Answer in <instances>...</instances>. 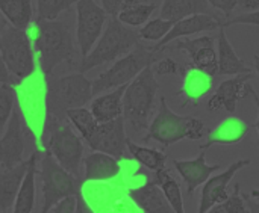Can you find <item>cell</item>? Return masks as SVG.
I'll return each mask as SVG.
<instances>
[{
  "label": "cell",
  "instance_id": "cell-1",
  "mask_svg": "<svg viewBox=\"0 0 259 213\" xmlns=\"http://www.w3.org/2000/svg\"><path fill=\"white\" fill-rule=\"evenodd\" d=\"M33 39L39 53V65L46 76L62 62L73 64L79 48L68 20H35Z\"/></svg>",
  "mask_w": 259,
  "mask_h": 213
},
{
  "label": "cell",
  "instance_id": "cell-2",
  "mask_svg": "<svg viewBox=\"0 0 259 213\" xmlns=\"http://www.w3.org/2000/svg\"><path fill=\"white\" fill-rule=\"evenodd\" d=\"M138 42V30L123 24L121 21H118L117 17H109L102 35L99 36L93 48L88 51V55L82 58L79 71L85 73L94 67L112 62L129 53Z\"/></svg>",
  "mask_w": 259,
  "mask_h": 213
},
{
  "label": "cell",
  "instance_id": "cell-3",
  "mask_svg": "<svg viewBox=\"0 0 259 213\" xmlns=\"http://www.w3.org/2000/svg\"><path fill=\"white\" fill-rule=\"evenodd\" d=\"M205 135V123L200 118L184 117L173 112L165 97L159 98L158 114L152 120L150 126H147V135L144 141H155L164 147H170L171 144L181 142L184 139L199 141Z\"/></svg>",
  "mask_w": 259,
  "mask_h": 213
},
{
  "label": "cell",
  "instance_id": "cell-4",
  "mask_svg": "<svg viewBox=\"0 0 259 213\" xmlns=\"http://www.w3.org/2000/svg\"><path fill=\"white\" fill-rule=\"evenodd\" d=\"M159 89L156 76L152 67L140 71L127 85L123 92V118L127 120L135 130L147 129L150 115L155 108V98Z\"/></svg>",
  "mask_w": 259,
  "mask_h": 213
},
{
  "label": "cell",
  "instance_id": "cell-5",
  "mask_svg": "<svg viewBox=\"0 0 259 213\" xmlns=\"http://www.w3.org/2000/svg\"><path fill=\"white\" fill-rule=\"evenodd\" d=\"M93 98V88L90 79L83 73H73L58 77L49 83L47 106L49 117L58 120L65 118L68 109L83 108Z\"/></svg>",
  "mask_w": 259,
  "mask_h": 213
},
{
  "label": "cell",
  "instance_id": "cell-6",
  "mask_svg": "<svg viewBox=\"0 0 259 213\" xmlns=\"http://www.w3.org/2000/svg\"><path fill=\"white\" fill-rule=\"evenodd\" d=\"M156 55L158 53H153L144 44L138 42L129 53L118 58L112 67H109L106 71L100 73L91 82L93 95H99L103 91L114 89L121 85H127L140 71H143L146 67H149L155 61H158Z\"/></svg>",
  "mask_w": 259,
  "mask_h": 213
},
{
  "label": "cell",
  "instance_id": "cell-7",
  "mask_svg": "<svg viewBox=\"0 0 259 213\" xmlns=\"http://www.w3.org/2000/svg\"><path fill=\"white\" fill-rule=\"evenodd\" d=\"M46 130L49 133V153L67 173L73 177L79 176V167L83 156L82 139L73 132L71 126L55 117H47Z\"/></svg>",
  "mask_w": 259,
  "mask_h": 213
},
{
  "label": "cell",
  "instance_id": "cell-8",
  "mask_svg": "<svg viewBox=\"0 0 259 213\" xmlns=\"http://www.w3.org/2000/svg\"><path fill=\"white\" fill-rule=\"evenodd\" d=\"M0 58L9 71L17 79L30 77L35 71L30 39L26 30L6 26L0 32Z\"/></svg>",
  "mask_w": 259,
  "mask_h": 213
},
{
  "label": "cell",
  "instance_id": "cell-9",
  "mask_svg": "<svg viewBox=\"0 0 259 213\" xmlns=\"http://www.w3.org/2000/svg\"><path fill=\"white\" fill-rule=\"evenodd\" d=\"M39 179H41V192H42V206L39 213H47L52 206L65 197H71L77 192L74 177L67 173L55 157L46 151H39Z\"/></svg>",
  "mask_w": 259,
  "mask_h": 213
},
{
  "label": "cell",
  "instance_id": "cell-10",
  "mask_svg": "<svg viewBox=\"0 0 259 213\" xmlns=\"http://www.w3.org/2000/svg\"><path fill=\"white\" fill-rule=\"evenodd\" d=\"M106 24V14L96 0L76 2V44L83 56L93 48Z\"/></svg>",
  "mask_w": 259,
  "mask_h": 213
},
{
  "label": "cell",
  "instance_id": "cell-11",
  "mask_svg": "<svg viewBox=\"0 0 259 213\" xmlns=\"http://www.w3.org/2000/svg\"><path fill=\"white\" fill-rule=\"evenodd\" d=\"M124 118L118 117L108 123H99L93 135L87 139L91 150L112 156L114 159L126 157V132Z\"/></svg>",
  "mask_w": 259,
  "mask_h": 213
},
{
  "label": "cell",
  "instance_id": "cell-12",
  "mask_svg": "<svg viewBox=\"0 0 259 213\" xmlns=\"http://www.w3.org/2000/svg\"><path fill=\"white\" fill-rule=\"evenodd\" d=\"M176 50H182L188 55L190 62L187 67L196 68L211 77L219 74L217 51L214 48V38L211 35H202L199 38H184L173 44Z\"/></svg>",
  "mask_w": 259,
  "mask_h": 213
},
{
  "label": "cell",
  "instance_id": "cell-13",
  "mask_svg": "<svg viewBox=\"0 0 259 213\" xmlns=\"http://www.w3.org/2000/svg\"><path fill=\"white\" fill-rule=\"evenodd\" d=\"M253 76L255 74L252 71V73L237 74L222 82L215 89V92L208 100V111L209 112L226 111L229 114L235 112L238 101L246 95H249V92H253L250 86V80L253 79Z\"/></svg>",
  "mask_w": 259,
  "mask_h": 213
},
{
  "label": "cell",
  "instance_id": "cell-14",
  "mask_svg": "<svg viewBox=\"0 0 259 213\" xmlns=\"http://www.w3.org/2000/svg\"><path fill=\"white\" fill-rule=\"evenodd\" d=\"M24 126L20 109L14 108L11 118L6 124V132L0 138V167L5 170L12 168L23 162L24 154Z\"/></svg>",
  "mask_w": 259,
  "mask_h": 213
},
{
  "label": "cell",
  "instance_id": "cell-15",
  "mask_svg": "<svg viewBox=\"0 0 259 213\" xmlns=\"http://www.w3.org/2000/svg\"><path fill=\"white\" fill-rule=\"evenodd\" d=\"M223 27V20L214 14H196V15H190L185 17L182 20H178L173 27L168 30V33L159 39L156 42V45L153 48H150L153 53H159L162 51L168 44H171L175 39L184 38V36H190L193 33H200V32H208V30H214V29H220Z\"/></svg>",
  "mask_w": 259,
  "mask_h": 213
},
{
  "label": "cell",
  "instance_id": "cell-16",
  "mask_svg": "<svg viewBox=\"0 0 259 213\" xmlns=\"http://www.w3.org/2000/svg\"><path fill=\"white\" fill-rule=\"evenodd\" d=\"M250 164L249 159H238L234 164H231L223 173L219 176H214L208 179L203 185L202 197H200V204H199V213H205L209 210L212 206L225 201L229 197V183L235 177L238 171L246 168Z\"/></svg>",
  "mask_w": 259,
  "mask_h": 213
},
{
  "label": "cell",
  "instance_id": "cell-17",
  "mask_svg": "<svg viewBox=\"0 0 259 213\" xmlns=\"http://www.w3.org/2000/svg\"><path fill=\"white\" fill-rule=\"evenodd\" d=\"M255 127L256 124H250L238 117H228L208 133L206 142L200 145V150H208L212 145H235Z\"/></svg>",
  "mask_w": 259,
  "mask_h": 213
},
{
  "label": "cell",
  "instance_id": "cell-18",
  "mask_svg": "<svg viewBox=\"0 0 259 213\" xmlns=\"http://www.w3.org/2000/svg\"><path fill=\"white\" fill-rule=\"evenodd\" d=\"M173 167L176 168V171L181 174V177L187 183V192L190 195H193V192L200 185H203L211 177L212 173L220 170V165L206 164L205 150H202V153L191 161H178V159L173 161Z\"/></svg>",
  "mask_w": 259,
  "mask_h": 213
},
{
  "label": "cell",
  "instance_id": "cell-19",
  "mask_svg": "<svg viewBox=\"0 0 259 213\" xmlns=\"http://www.w3.org/2000/svg\"><path fill=\"white\" fill-rule=\"evenodd\" d=\"M212 77L191 67H185L182 86L179 89V95L184 98V106L191 104L197 106L199 101L211 91Z\"/></svg>",
  "mask_w": 259,
  "mask_h": 213
},
{
  "label": "cell",
  "instance_id": "cell-20",
  "mask_svg": "<svg viewBox=\"0 0 259 213\" xmlns=\"http://www.w3.org/2000/svg\"><path fill=\"white\" fill-rule=\"evenodd\" d=\"M219 51H217V64H219V73L225 76H237L244 73H252V67L246 64L244 59H241L231 41L228 39L225 27H220L219 36Z\"/></svg>",
  "mask_w": 259,
  "mask_h": 213
},
{
  "label": "cell",
  "instance_id": "cell-21",
  "mask_svg": "<svg viewBox=\"0 0 259 213\" xmlns=\"http://www.w3.org/2000/svg\"><path fill=\"white\" fill-rule=\"evenodd\" d=\"M129 198L144 213H175L162 191L153 182L129 191Z\"/></svg>",
  "mask_w": 259,
  "mask_h": 213
},
{
  "label": "cell",
  "instance_id": "cell-22",
  "mask_svg": "<svg viewBox=\"0 0 259 213\" xmlns=\"http://www.w3.org/2000/svg\"><path fill=\"white\" fill-rule=\"evenodd\" d=\"M85 165V180L90 182H108L118 176L120 165L118 161L105 153L94 151L83 159Z\"/></svg>",
  "mask_w": 259,
  "mask_h": 213
},
{
  "label": "cell",
  "instance_id": "cell-23",
  "mask_svg": "<svg viewBox=\"0 0 259 213\" xmlns=\"http://www.w3.org/2000/svg\"><path fill=\"white\" fill-rule=\"evenodd\" d=\"M38 157L39 151L32 153L29 157V167L18 189V194L14 200V210L12 213H32L35 206V179L38 173Z\"/></svg>",
  "mask_w": 259,
  "mask_h": 213
},
{
  "label": "cell",
  "instance_id": "cell-24",
  "mask_svg": "<svg viewBox=\"0 0 259 213\" xmlns=\"http://www.w3.org/2000/svg\"><path fill=\"white\" fill-rule=\"evenodd\" d=\"M126 89V85H121L118 88H114L111 92H106L103 95H99L91 103V114L96 118L97 123H108L111 120H115L118 117H123V92Z\"/></svg>",
  "mask_w": 259,
  "mask_h": 213
},
{
  "label": "cell",
  "instance_id": "cell-25",
  "mask_svg": "<svg viewBox=\"0 0 259 213\" xmlns=\"http://www.w3.org/2000/svg\"><path fill=\"white\" fill-rule=\"evenodd\" d=\"M27 167H29V161H24L12 168L5 170V173L0 176V210L2 212H6L9 207H12L14 200L21 186V182L24 179V174L27 171Z\"/></svg>",
  "mask_w": 259,
  "mask_h": 213
},
{
  "label": "cell",
  "instance_id": "cell-26",
  "mask_svg": "<svg viewBox=\"0 0 259 213\" xmlns=\"http://www.w3.org/2000/svg\"><path fill=\"white\" fill-rule=\"evenodd\" d=\"M196 14H211L212 8L208 5L206 0H164L161 5V18L178 21L190 15Z\"/></svg>",
  "mask_w": 259,
  "mask_h": 213
},
{
  "label": "cell",
  "instance_id": "cell-27",
  "mask_svg": "<svg viewBox=\"0 0 259 213\" xmlns=\"http://www.w3.org/2000/svg\"><path fill=\"white\" fill-rule=\"evenodd\" d=\"M152 182L159 186V189L162 191L165 200L168 201V204L171 206L175 213H187L185 212V204H184L181 186L176 182V179L171 176V173H170V170L167 167L164 170L156 171L155 179Z\"/></svg>",
  "mask_w": 259,
  "mask_h": 213
},
{
  "label": "cell",
  "instance_id": "cell-28",
  "mask_svg": "<svg viewBox=\"0 0 259 213\" xmlns=\"http://www.w3.org/2000/svg\"><path fill=\"white\" fill-rule=\"evenodd\" d=\"M0 12L12 27L26 30L32 21V0H0Z\"/></svg>",
  "mask_w": 259,
  "mask_h": 213
},
{
  "label": "cell",
  "instance_id": "cell-29",
  "mask_svg": "<svg viewBox=\"0 0 259 213\" xmlns=\"http://www.w3.org/2000/svg\"><path fill=\"white\" fill-rule=\"evenodd\" d=\"M155 9L156 6L149 0H131L124 5L117 18L129 27H141L149 21Z\"/></svg>",
  "mask_w": 259,
  "mask_h": 213
},
{
  "label": "cell",
  "instance_id": "cell-30",
  "mask_svg": "<svg viewBox=\"0 0 259 213\" xmlns=\"http://www.w3.org/2000/svg\"><path fill=\"white\" fill-rule=\"evenodd\" d=\"M126 150L129 151V154L143 167H146L150 171H159L165 168L167 164V156L156 150V148H149V147H143L135 144L134 141H131L129 138H126Z\"/></svg>",
  "mask_w": 259,
  "mask_h": 213
},
{
  "label": "cell",
  "instance_id": "cell-31",
  "mask_svg": "<svg viewBox=\"0 0 259 213\" xmlns=\"http://www.w3.org/2000/svg\"><path fill=\"white\" fill-rule=\"evenodd\" d=\"M65 117L67 120L77 129V132L80 133V136L87 141L93 132L96 130L97 127V121L96 118L93 117L91 111L87 109V108H76V109H68L65 112Z\"/></svg>",
  "mask_w": 259,
  "mask_h": 213
},
{
  "label": "cell",
  "instance_id": "cell-32",
  "mask_svg": "<svg viewBox=\"0 0 259 213\" xmlns=\"http://www.w3.org/2000/svg\"><path fill=\"white\" fill-rule=\"evenodd\" d=\"M205 213H250V207L246 201L244 194L240 191V185H235L225 201L212 206Z\"/></svg>",
  "mask_w": 259,
  "mask_h": 213
},
{
  "label": "cell",
  "instance_id": "cell-33",
  "mask_svg": "<svg viewBox=\"0 0 259 213\" xmlns=\"http://www.w3.org/2000/svg\"><path fill=\"white\" fill-rule=\"evenodd\" d=\"M176 21H171V20H164L161 17L158 18H153V20H149L146 24H143L138 30L140 33V38L146 39V41H159L162 39L168 30L173 27Z\"/></svg>",
  "mask_w": 259,
  "mask_h": 213
},
{
  "label": "cell",
  "instance_id": "cell-34",
  "mask_svg": "<svg viewBox=\"0 0 259 213\" xmlns=\"http://www.w3.org/2000/svg\"><path fill=\"white\" fill-rule=\"evenodd\" d=\"M77 0H36L38 20H56Z\"/></svg>",
  "mask_w": 259,
  "mask_h": 213
},
{
  "label": "cell",
  "instance_id": "cell-35",
  "mask_svg": "<svg viewBox=\"0 0 259 213\" xmlns=\"http://www.w3.org/2000/svg\"><path fill=\"white\" fill-rule=\"evenodd\" d=\"M15 108V89L9 83H0V133L5 130Z\"/></svg>",
  "mask_w": 259,
  "mask_h": 213
},
{
  "label": "cell",
  "instance_id": "cell-36",
  "mask_svg": "<svg viewBox=\"0 0 259 213\" xmlns=\"http://www.w3.org/2000/svg\"><path fill=\"white\" fill-rule=\"evenodd\" d=\"M152 71L155 76H170V74H179L181 68L171 58H164L155 61L152 65Z\"/></svg>",
  "mask_w": 259,
  "mask_h": 213
},
{
  "label": "cell",
  "instance_id": "cell-37",
  "mask_svg": "<svg viewBox=\"0 0 259 213\" xmlns=\"http://www.w3.org/2000/svg\"><path fill=\"white\" fill-rule=\"evenodd\" d=\"M232 24H252V26H258L259 24V12L258 11H252V12H243L237 17L228 18L223 21V27L232 26Z\"/></svg>",
  "mask_w": 259,
  "mask_h": 213
},
{
  "label": "cell",
  "instance_id": "cell-38",
  "mask_svg": "<svg viewBox=\"0 0 259 213\" xmlns=\"http://www.w3.org/2000/svg\"><path fill=\"white\" fill-rule=\"evenodd\" d=\"M74 207H76V198L74 195H71L59 200L55 206L49 209L47 213H74Z\"/></svg>",
  "mask_w": 259,
  "mask_h": 213
},
{
  "label": "cell",
  "instance_id": "cell-39",
  "mask_svg": "<svg viewBox=\"0 0 259 213\" xmlns=\"http://www.w3.org/2000/svg\"><path fill=\"white\" fill-rule=\"evenodd\" d=\"M131 0H102V9L109 17H117L124 5Z\"/></svg>",
  "mask_w": 259,
  "mask_h": 213
},
{
  "label": "cell",
  "instance_id": "cell-40",
  "mask_svg": "<svg viewBox=\"0 0 259 213\" xmlns=\"http://www.w3.org/2000/svg\"><path fill=\"white\" fill-rule=\"evenodd\" d=\"M206 2L212 9L222 11L225 15H229L238 5V0H206Z\"/></svg>",
  "mask_w": 259,
  "mask_h": 213
},
{
  "label": "cell",
  "instance_id": "cell-41",
  "mask_svg": "<svg viewBox=\"0 0 259 213\" xmlns=\"http://www.w3.org/2000/svg\"><path fill=\"white\" fill-rule=\"evenodd\" d=\"M74 198H76V207H74V213H94L93 209L90 207V204L87 203V200L82 197L80 191L77 189V192L74 194Z\"/></svg>",
  "mask_w": 259,
  "mask_h": 213
},
{
  "label": "cell",
  "instance_id": "cell-42",
  "mask_svg": "<svg viewBox=\"0 0 259 213\" xmlns=\"http://www.w3.org/2000/svg\"><path fill=\"white\" fill-rule=\"evenodd\" d=\"M241 9H244L246 12H252V11H258L259 9V0H238Z\"/></svg>",
  "mask_w": 259,
  "mask_h": 213
},
{
  "label": "cell",
  "instance_id": "cell-43",
  "mask_svg": "<svg viewBox=\"0 0 259 213\" xmlns=\"http://www.w3.org/2000/svg\"><path fill=\"white\" fill-rule=\"evenodd\" d=\"M12 80H11V74H9V71L6 70V67H5V64H3V61H2V58H0V83H11Z\"/></svg>",
  "mask_w": 259,
  "mask_h": 213
},
{
  "label": "cell",
  "instance_id": "cell-44",
  "mask_svg": "<svg viewBox=\"0 0 259 213\" xmlns=\"http://www.w3.org/2000/svg\"><path fill=\"white\" fill-rule=\"evenodd\" d=\"M2 213H8V212H2Z\"/></svg>",
  "mask_w": 259,
  "mask_h": 213
}]
</instances>
